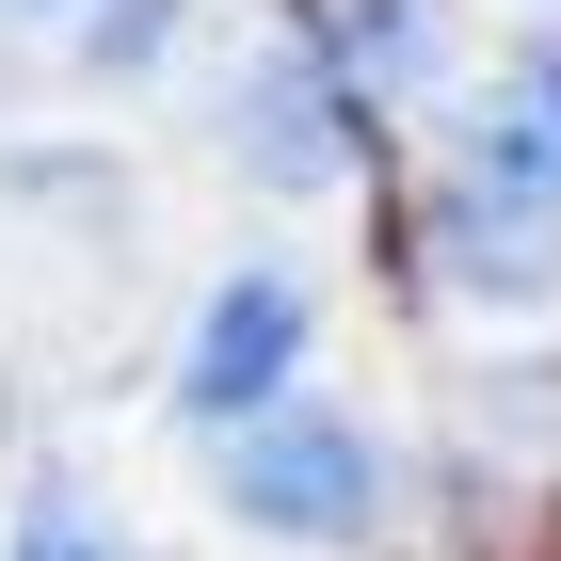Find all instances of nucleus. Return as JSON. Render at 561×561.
<instances>
[{"mask_svg":"<svg viewBox=\"0 0 561 561\" xmlns=\"http://www.w3.org/2000/svg\"><path fill=\"white\" fill-rule=\"evenodd\" d=\"M433 289L481 305V321H546L561 305V193H514V176H481V161H433Z\"/></svg>","mask_w":561,"mask_h":561,"instance_id":"nucleus-2","label":"nucleus"},{"mask_svg":"<svg viewBox=\"0 0 561 561\" xmlns=\"http://www.w3.org/2000/svg\"><path fill=\"white\" fill-rule=\"evenodd\" d=\"M449 161L514 176V193H561V48H514V65L449 113Z\"/></svg>","mask_w":561,"mask_h":561,"instance_id":"nucleus-5","label":"nucleus"},{"mask_svg":"<svg viewBox=\"0 0 561 561\" xmlns=\"http://www.w3.org/2000/svg\"><path fill=\"white\" fill-rule=\"evenodd\" d=\"M0 561H161L113 497H81V481H33L16 497V529H0Z\"/></svg>","mask_w":561,"mask_h":561,"instance_id":"nucleus-6","label":"nucleus"},{"mask_svg":"<svg viewBox=\"0 0 561 561\" xmlns=\"http://www.w3.org/2000/svg\"><path fill=\"white\" fill-rule=\"evenodd\" d=\"M289 369H305V273L289 257H241L209 289V321H193V353H176V401H193L209 433H241V417L289 401Z\"/></svg>","mask_w":561,"mask_h":561,"instance_id":"nucleus-3","label":"nucleus"},{"mask_svg":"<svg viewBox=\"0 0 561 561\" xmlns=\"http://www.w3.org/2000/svg\"><path fill=\"white\" fill-rule=\"evenodd\" d=\"M225 514L273 529V546H369L386 529V449L337 401H273V417L225 433Z\"/></svg>","mask_w":561,"mask_h":561,"instance_id":"nucleus-1","label":"nucleus"},{"mask_svg":"<svg viewBox=\"0 0 561 561\" xmlns=\"http://www.w3.org/2000/svg\"><path fill=\"white\" fill-rule=\"evenodd\" d=\"M337 161H353V81H337V48H273V65H241V176L321 193Z\"/></svg>","mask_w":561,"mask_h":561,"instance_id":"nucleus-4","label":"nucleus"}]
</instances>
